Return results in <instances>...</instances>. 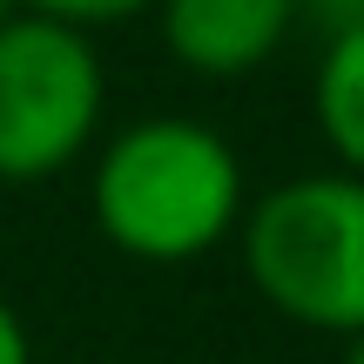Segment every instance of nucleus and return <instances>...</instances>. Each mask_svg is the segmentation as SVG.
Returning <instances> with one entry per match:
<instances>
[{
	"label": "nucleus",
	"mask_w": 364,
	"mask_h": 364,
	"mask_svg": "<svg viewBox=\"0 0 364 364\" xmlns=\"http://www.w3.org/2000/svg\"><path fill=\"white\" fill-rule=\"evenodd\" d=\"M250 209L243 156L196 115H142L95 149L88 216L135 263H196L230 243Z\"/></svg>",
	"instance_id": "1"
},
{
	"label": "nucleus",
	"mask_w": 364,
	"mask_h": 364,
	"mask_svg": "<svg viewBox=\"0 0 364 364\" xmlns=\"http://www.w3.org/2000/svg\"><path fill=\"white\" fill-rule=\"evenodd\" d=\"M236 257L277 317L324 338L364 331V176L311 169L277 182L243 209Z\"/></svg>",
	"instance_id": "2"
},
{
	"label": "nucleus",
	"mask_w": 364,
	"mask_h": 364,
	"mask_svg": "<svg viewBox=\"0 0 364 364\" xmlns=\"http://www.w3.org/2000/svg\"><path fill=\"white\" fill-rule=\"evenodd\" d=\"M108 68L88 27L14 7L0 21V182L27 189L102 142Z\"/></svg>",
	"instance_id": "3"
},
{
	"label": "nucleus",
	"mask_w": 364,
	"mask_h": 364,
	"mask_svg": "<svg viewBox=\"0 0 364 364\" xmlns=\"http://www.w3.org/2000/svg\"><path fill=\"white\" fill-rule=\"evenodd\" d=\"M149 14L182 75L243 81L284 54V41L304 21V0H156Z\"/></svg>",
	"instance_id": "4"
},
{
	"label": "nucleus",
	"mask_w": 364,
	"mask_h": 364,
	"mask_svg": "<svg viewBox=\"0 0 364 364\" xmlns=\"http://www.w3.org/2000/svg\"><path fill=\"white\" fill-rule=\"evenodd\" d=\"M311 115L338 169L364 176V14L338 21L324 41V61L311 75Z\"/></svg>",
	"instance_id": "5"
},
{
	"label": "nucleus",
	"mask_w": 364,
	"mask_h": 364,
	"mask_svg": "<svg viewBox=\"0 0 364 364\" xmlns=\"http://www.w3.org/2000/svg\"><path fill=\"white\" fill-rule=\"evenodd\" d=\"M27 14H48V21H68V27H122V21H142L156 0H21Z\"/></svg>",
	"instance_id": "6"
},
{
	"label": "nucleus",
	"mask_w": 364,
	"mask_h": 364,
	"mask_svg": "<svg viewBox=\"0 0 364 364\" xmlns=\"http://www.w3.org/2000/svg\"><path fill=\"white\" fill-rule=\"evenodd\" d=\"M0 364H34V344H27V324L7 297H0Z\"/></svg>",
	"instance_id": "7"
},
{
	"label": "nucleus",
	"mask_w": 364,
	"mask_h": 364,
	"mask_svg": "<svg viewBox=\"0 0 364 364\" xmlns=\"http://www.w3.org/2000/svg\"><path fill=\"white\" fill-rule=\"evenodd\" d=\"M338 364H364V331H351V338H344V358Z\"/></svg>",
	"instance_id": "8"
},
{
	"label": "nucleus",
	"mask_w": 364,
	"mask_h": 364,
	"mask_svg": "<svg viewBox=\"0 0 364 364\" xmlns=\"http://www.w3.org/2000/svg\"><path fill=\"white\" fill-rule=\"evenodd\" d=\"M14 7H21V0H0V21H7V14H14Z\"/></svg>",
	"instance_id": "9"
},
{
	"label": "nucleus",
	"mask_w": 364,
	"mask_h": 364,
	"mask_svg": "<svg viewBox=\"0 0 364 364\" xmlns=\"http://www.w3.org/2000/svg\"><path fill=\"white\" fill-rule=\"evenodd\" d=\"M351 14H364V0H351Z\"/></svg>",
	"instance_id": "10"
}]
</instances>
